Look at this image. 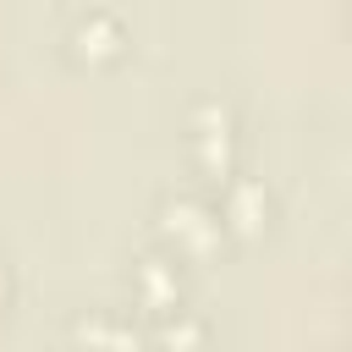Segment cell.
Wrapping results in <instances>:
<instances>
[{
    "label": "cell",
    "instance_id": "cell-1",
    "mask_svg": "<svg viewBox=\"0 0 352 352\" xmlns=\"http://www.w3.org/2000/svg\"><path fill=\"white\" fill-rule=\"evenodd\" d=\"M165 231H170V236H182L192 253H204V248L214 242V220H209V209H204V204H192V198L165 204Z\"/></svg>",
    "mask_w": 352,
    "mask_h": 352
},
{
    "label": "cell",
    "instance_id": "cell-2",
    "mask_svg": "<svg viewBox=\"0 0 352 352\" xmlns=\"http://www.w3.org/2000/svg\"><path fill=\"white\" fill-rule=\"evenodd\" d=\"M138 286H143V297H148L154 308H160V302H176V275L165 270V258H143Z\"/></svg>",
    "mask_w": 352,
    "mask_h": 352
},
{
    "label": "cell",
    "instance_id": "cell-3",
    "mask_svg": "<svg viewBox=\"0 0 352 352\" xmlns=\"http://www.w3.org/2000/svg\"><path fill=\"white\" fill-rule=\"evenodd\" d=\"M0 297H6V264H0Z\"/></svg>",
    "mask_w": 352,
    "mask_h": 352
}]
</instances>
